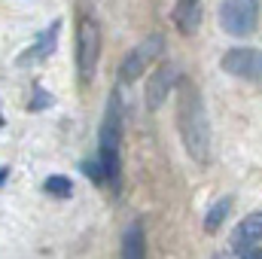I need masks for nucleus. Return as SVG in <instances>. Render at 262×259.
I'll return each instance as SVG.
<instances>
[{
  "label": "nucleus",
  "instance_id": "nucleus-9",
  "mask_svg": "<svg viewBox=\"0 0 262 259\" xmlns=\"http://www.w3.org/2000/svg\"><path fill=\"white\" fill-rule=\"evenodd\" d=\"M171 18H174V28L183 37H192V34H198V28H201L204 6H201V0H177L174 9H171Z\"/></svg>",
  "mask_w": 262,
  "mask_h": 259
},
{
  "label": "nucleus",
  "instance_id": "nucleus-7",
  "mask_svg": "<svg viewBox=\"0 0 262 259\" xmlns=\"http://www.w3.org/2000/svg\"><path fill=\"white\" fill-rule=\"evenodd\" d=\"M180 82V70L174 64H159L152 73H149V82H146V110H159L168 95L174 92V85Z\"/></svg>",
  "mask_w": 262,
  "mask_h": 259
},
{
  "label": "nucleus",
  "instance_id": "nucleus-10",
  "mask_svg": "<svg viewBox=\"0 0 262 259\" xmlns=\"http://www.w3.org/2000/svg\"><path fill=\"white\" fill-rule=\"evenodd\" d=\"M122 259H146V232L140 220H131L122 232V247H119Z\"/></svg>",
  "mask_w": 262,
  "mask_h": 259
},
{
  "label": "nucleus",
  "instance_id": "nucleus-1",
  "mask_svg": "<svg viewBox=\"0 0 262 259\" xmlns=\"http://www.w3.org/2000/svg\"><path fill=\"white\" fill-rule=\"evenodd\" d=\"M177 131L189 159L198 165H207L210 162V122H207L204 98L192 79L177 82Z\"/></svg>",
  "mask_w": 262,
  "mask_h": 259
},
{
  "label": "nucleus",
  "instance_id": "nucleus-4",
  "mask_svg": "<svg viewBox=\"0 0 262 259\" xmlns=\"http://www.w3.org/2000/svg\"><path fill=\"white\" fill-rule=\"evenodd\" d=\"M220 25L232 37H250L259 25V3L256 0H223Z\"/></svg>",
  "mask_w": 262,
  "mask_h": 259
},
{
  "label": "nucleus",
  "instance_id": "nucleus-5",
  "mask_svg": "<svg viewBox=\"0 0 262 259\" xmlns=\"http://www.w3.org/2000/svg\"><path fill=\"white\" fill-rule=\"evenodd\" d=\"M162 52H165V37H162V34L143 37L128 55L119 61V82H134V79H140V73H146L149 64H152Z\"/></svg>",
  "mask_w": 262,
  "mask_h": 259
},
{
  "label": "nucleus",
  "instance_id": "nucleus-8",
  "mask_svg": "<svg viewBox=\"0 0 262 259\" xmlns=\"http://www.w3.org/2000/svg\"><path fill=\"white\" fill-rule=\"evenodd\" d=\"M58 34H61V18H55L46 31H40L37 37H34V43L15 58V64L18 67H31V64H40V61H46L52 52H55V43H58Z\"/></svg>",
  "mask_w": 262,
  "mask_h": 259
},
{
  "label": "nucleus",
  "instance_id": "nucleus-12",
  "mask_svg": "<svg viewBox=\"0 0 262 259\" xmlns=\"http://www.w3.org/2000/svg\"><path fill=\"white\" fill-rule=\"evenodd\" d=\"M229 210H232V195H223L220 201H213L210 210L204 213V232H220L226 217H229Z\"/></svg>",
  "mask_w": 262,
  "mask_h": 259
},
{
  "label": "nucleus",
  "instance_id": "nucleus-14",
  "mask_svg": "<svg viewBox=\"0 0 262 259\" xmlns=\"http://www.w3.org/2000/svg\"><path fill=\"white\" fill-rule=\"evenodd\" d=\"M79 171L92 180V183H98V186H104L107 183V174H104V165L98 162V159H85L82 165H79Z\"/></svg>",
  "mask_w": 262,
  "mask_h": 259
},
{
  "label": "nucleus",
  "instance_id": "nucleus-18",
  "mask_svg": "<svg viewBox=\"0 0 262 259\" xmlns=\"http://www.w3.org/2000/svg\"><path fill=\"white\" fill-rule=\"evenodd\" d=\"M3 122H6V119H3V116H0V128H3Z\"/></svg>",
  "mask_w": 262,
  "mask_h": 259
},
{
  "label": "nucleus",
  "instance_id": "nucleus-3",
  "mask_svg": "<svg viewBox=\"0 0 262 259\" xmlns=\"http://www.w3.org/2000/svg\"><path fill=\"white\" fill-rule=\"evenodd\" d=\"M98 58H101V28L92 15H82L76 25V49H73V64H76L82 85L92 82Z\"/></svg>",
  "mask_w": 262,
  "mask_h": 259
},
{
  "label": "nucleus",
  "instance_id": "nucleus-2",
  "mask_svg": "<svg viewBox=\"0 0 262 259\" xmlns=\"http://www.w3.org/2000/svg\"><path fill=\"white\" fill-rule=\"evenodd\" d=\"M122 122H125V116H122V98H119V89H113L110 98H107L101 125H98V162L104 165L110 189H119V177H122V159H119Z\"/></svg>",
  "mask_w": 262,
  "mask_h": 259
},
{
  "label": "nucleus",
  "instance_id": "nucleus-6",
  "mask_svg": "<svg viewBox=\"0 0 262 259\" xmlns=\"http://www.w3.org/2000/svg\"><path fill=\"white\" fill-rule=\"evenodd\" d=\"M220 67L235 79L262 82V49H256V46H232L229 52H223Z\"/></svg>",
  "mask_w": 262,
  "mask_h": 259
},
{
  "label": "nucleus",
  "instance_id": "nucleus-17",
  "mask_svg": "<svg viewBox=\"0 0 262 259\" xmlns=\"http://www.w3.org/2000/svg\"><path fill=\"white\" fill-rule=\"evenodd\" d=\"M6 180H9V168H0V189H3Z\"/></svg>",
  "mask_w": 262,
  "mask_h": 259
},
{
  "label": "nucleus",
  "instance_id": "nucleus-13",
  "mask_svg": "<svg viewBox=\"0 0 262 259\" xmlns=\"http://www.w3.org/2000/svg\"><path fill=\"white\" fill-rule=\"evenodd\" d=\"M43 192L55 195V198H70L73 183H70V177H64V174H52V177L43 180Z\"/></svg>",
  "mask_w": 262,
  "mask_h": 259
},
{
  "label": "nucleus",
  "instance_id": "nucleus-16",
  "mask_svg": "<svg viewBox=\"0 0 262 259\" xmlns=\"http://www.w3.org/2000/svg\"><path fill=\"white\" fill-rule=\"evenodd\" d=\"M238 256H241V259H262V247H256V244L241 247V250H238Z\"/></svg>",
  "mask_w": 262,
  "mask_h": 259
},
{
  "label": "nucleus",
  "instance_id": "nucleus-11",
  "mask_svg": "<svg viewBox=\"0 0 262 259\" xmlns=\"http://www.w3.org/2000/svg\"><path fill=\"white\" fill-rule=\"evenodd\" d=\"M256 241H262V210L247 213V217L238 223V229L232 232V247H235V250L250 247V244H256Z\"/></svg>",
  "mask_w": 262,
  "mask_h": 259
},
{
  "label": "nucleus",
  "instance_id": "nucleus-15",
  "mask_svg": "<svg viewBox=\"0 0 262 259\" xmlns=\"http://www.w3.org/2000/svg\"><path fill=\"white\" fill-rule=\"evenodd\" d=\"M46 107H52V95H49L46 89L34 85V101L28 104V110H46Z\"/></svg>",
  "mask_w": 262,
  "mask_h": 259
}]
</instances>
